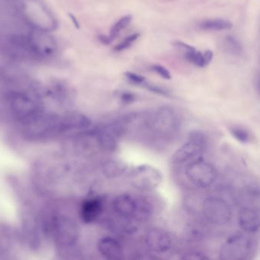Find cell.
<instances>
[{
    "label": "cell",
    "instance_id": "cell-24",
    "mask_svg": "<svg viewBox=\"0 0 260 260\" xmlns=\"http://www.w3.org/2000/svg\"><path fill=\"white\" fill-rule=\"evenodd\" d=\"M141 86L146 88L147 89L149 90V91H151V92H154V93L158 94V95H163V96L171 97V93L168 92V90L162 88V87L148 84L147 82H145V84H142Z\"/></svg>",
    "mask_w": 260,
    "mask_h": 260
},
{
    "label": "cell",
    "instance_id": "cell-12",
    "mask_svg": "<svg viewBox=\"0 0 260 260\" xmlns=\"http://www.w3.org/2000/svg\"><path fill=\"white\" fill-rule=\"evenodd\" d=\"M112 209L118 218L125 221H135L137 197L127 193L117 195L112 201Z\"/></svg>",
    "mask_w": 260,
    "mask_h": 260
},
{
    "label": "cell",
    "instance_id": "cell-10",
    "mask_svg": "<svg viewBox=\"0 0 260 260\" xmlns=\"http://www.w3.org/2000/svg\"><path fill=\"white\" fill-rule=\"evenodd\" d=\"M75 151L80 155L91 157L104 151L98 128L80 131L74 140Z\"/></svg>",
    "mask_w": 260,
    "mask_h": 260
},
{
    "label": "cell",
    "instance_id": "cell-19",
    "mask_svg": "<svg viewBox=\"0 0 260 260\" xmlns=\"http://www.w3.org/2000/svg\"><path fill=\"white\" fill-rule=\"evenodd\" d=\"M131 21H132V15H125V16L122 17L119 21H117L110 31L109 37L111 41H114L117 38V35L121 32V31L125 29L130 25Z\"/></svg>",
    "mask_w": 260,
    "mask_h": 260
},
{
    "label": "cell",
    "instance_id": "cell-4",
    "mask_svg": "<svg viewBox=\"0 0 260 260\" xmlns=\"http://www.w3.org/2000/svg\"><path fill=\"white\" fill-rule=\"evenodd\" d=\"M44 231L60 248L72 249L78 239V231L73 220L61 214H51L44 221Z\"/></svg>",
    "mask_w": 260,
    "mask_h": 260
},
{
    "label": "cell",
    "instance_id": "cell-6",
    "mask_svg": "<svg viewBox=\"0 0 260 260\" xmlns=\"http://www.w3.org/2000/svg\"><path fill=\"white\" fill-rule=\"evenodd\" d=\"M184 172L187 179L198 188L209 187L217 178L215 167L202 158L187 164Z\"/></svg>",
    "mask_w": 260,
    "mask_h": 260
},
{
    "label": "cell",
    "instance_id": "cell-33",
    "mask_svg": "<svg viewBox=\"0 0 260 260\" xmlns=\"http://www.w3.org/2000/svg\"><path fill=\"white\" fill-rule=\"evenodd\" d=\"M69 17L71 18V20H72V22H73L74 25H75V27H76L77 28H79V23H78V20H77V18H75V16H74L72 14H69Z\"/></svg>",
    "mask_w": 260,
    "mask_h": 260
},
{
    "label": "cell",
    "instance_id": "cell-5",
    "mask_svg": "<svg viewBox=\"0 0 260 260\" xmlns=\"http://www.w3.org/2000/svg\"><path fill=\"white\" fill-rule=\"evenodd\" d=\"M206 147V138L201 131L191 133L184 144L173 155V163L177 165H187L202 158Z\"/></svg>",
    "mask_w": 260,
    "mask_h": 260
},
{
    "label": "cell",
    "instance_id": "cell-20",
    "mask_svg": "<svg viewBox=\"0 0 260 260\" xmlns=\"http://www.w3.org/2000/svg\"><path fill=\"white\" fill-rule=\"evenodd\" d=\"M224 47L229 54H234V55H238L242 51L241 44L238 42V40L235 39L232 36L226 37V38L224 39Z\"/></svg>",
    "mask_w": 260,
    "mask_h": 260
},
{
    "label": "cell",
    "instance_id": "cell-22",
    "mask_svg": "<svg viewBox=\"0 0 260 260\" xmlns=\"http://www.w3.org/2000/svg\"><path fill=\"white\" fill-rule=\"evenodd\" d=\"M231 133L236 139L240 142L247 144L250 141V134L247 130L241 127H233L231 128Z\"/></svg>",
    "mask_w": 260,
    "mask_h": 260
},
{
    "label": "cell",
    "instance_id": "cell-30",
    "mask_svg": "<svg viewBox=\"0 0 260 260\" xmlns=\"http://www.w3.org/2000/svg\"><path fill=\"white\" fill-rule=\"evenodd\" d=\"M249 194L253 198H257V200H260V189L257 187L254 186L250 188Z\"/></svg>",
    "mask_w": 260,
    "mask_h": 260
},
{
    "label": "cell",
    "instance_id": "cell-26",
    "mask_svg": "<svg viewBox=\"0 0 260 260\" xmlns=\"http://www.w3.org/2000/svg\"><path fill=\"white\" fill-rule=\"evenodd\" d=\"M173 45L175 46L176 48H178V49L181 50V51L184 53V56L188 54V53L194 52V51H196V49H195L194 47L191 46L190 44L182 42V41H174V42L173 43Z\"/></svg>",
    "mask_w": 260,
    "mask_h": 260
},
{
    "label": "cell",
    "instance_id": "cell-9",
    "mask_svg": "<svg viewBox=\"0 0 260 260\" xmlns=\"http://www.w3.org/2000/svg\"><path fill=\"white\" fill-rule=\"evenodd\" d=\"M202 214L207 221L217 225L228 224L232 216L230 205L222 198L208 197L204 200Z\"/></svg>",
    "mask_w": 260,
    "mask_h": 260
},
{
    "label": "cell",
    "instance_id": "cell-3",
    "mask_svg": "<svg viewBox=\"0 0 260 260\" xmlns=\"http://www.w3.org/2000/svg\"><path fill=\"white\" fill-rule=\"evenodd\" d=\"M143 124L152 136L168 140L177 135L181 127V121L172 108L162 106L148 114Z\"/></svg>",
    "mask_w": 260,
    "mask_h": 260
},
{
    "label": "cell",
    "instance_id": "cell-28",
    "mask_svg": "<svg viewBox=\"0 0 260 260\" xmlns=\"http://www.w3.org/2000/svg\"><path fill=\"white\" fill-rule=\"evenodd\" d=\"M120 98L124 103L130 104L135 101L136 96L131 92H122L120 93Z\"/></svg>",
    "mask_w": 260,
    "mask_h": 260
},
{
    "label": "cell",
    "instance_id": "cell-18",
    "mask_svg": "<svg viewBox=\"0 0 260 260\" xmlns=\"http://www.w3.org/2000/svg\"><path fill=\"white\" fill-rule=\"evenodd\" d=\"M200 28L208 31H223L231 29L232 23L224 19L205 20L200 24Z\"/></svg>",
    "mask_w": 260,
    "mask_h": 260
},
{
    "label": "cell",
    "instance_id": "cell-14",
    "mask_svg": "<svg viewBox=\"0 0 260 260\" xmlns=\"http://www.w3.org/2000/svg\"><path fill=\"white\" fill-rule=\"evenodd\" d=\"M92 122L82 113L72 111L62 116L63 134L69 131H81L88 129Z\"/></svg>",
    "mask_w": 260,
    "mask_h": 260
},
{
    "label": "cell",
    "instance_id": "cell-2",
    "mask_svg": "<svg viewBox=\"0 0 260 260\" xmlns=\"http://www.w3.org/2000/svg\"><path fill=\"white\" fill-rule=\"evenodd\" d=\"M20 124L23 137L31 141L49 139L63 134L62 116L44 108Z\"/></svg>",
    "mask_w": 260,
    "mask_h": 260
},
{
    "label": "cell",
    "instance_id": "cell-25",
    "mask_svg": "<svg viewBox=\"0 0 260 260\" xmlns=\"http://www.w3.org/2000/svg\"><path fill=\"white\" fill-rule=\"evenodd\" d=\"M125 77H127V80L130 81V82L136 84V85L141 86L146 82V79L143 76L138 75V74H135V73L126 72Z\"/></svg>",
    "mask_w": 260,
    "mask_h": 260
},
{
    "label": "cell",
    "instance_id": "cell-31",
    "mask_svg": "<svg viewBox=\"0 0 260 260\" xmlns=\"http://www.w3.org/2000/svg\"><path fill=\"white\" fill-rule=\"evenodd\" d=\"M203 56L205 64H206V66L208 65V64H210V62H211V60H212V58H213V52L210 51V50H208V51H206L204 53Z\"/></svg>",
    "mask_w": 260,
    "mask_h": 260
},
{
    "label": "cell",
    "instance_id": "cell-32",
    "mask_svg": "<svg viewBox=\"0 0 260 260\" xmlns=\"http://www.w3.org/2000/svg\"><path fill=\"white\" fill-rule=\"evenodd\" d=\"M100 41L104 44H110L111 43V39L109 36H106V35H100Z\"/></svg>",
    "mask_w": 260,
    "mask_h": 260
},
{
    "label": "cell",
    "instance_id": "cell-1",
    "mask_svg": "<svg viewBox=\"0 0 260 260\" xmlns=\"http://www.w3.org/2000/svg\"><path fill=\"white\" fill-rule=\"evenodd\" d=\"M11 14L29 29L50 33L58 26L57 18L43 0H15Z\"/></svg>",
    "mask_w": 260,
    "mask_h": 260
},
{
    "label": "cell",
    "instance_id": "cell-21",
    "mask_svg": "<svg viewBox=\"0 0 260 260\" xmlns=\"http://www.w3.org/2000/svg\"><path fill=\"white\" fill-rule=\"evenodd\" d=\"M186 59L198 67H205L206 66L204 60V56L200 51H195L194 52L188 53L185 55Z\"/></svg>",
    "mask_w": 260,
    "mask_h": 260
},
{
    "label": "cell",
    "instance_id": "cell-8",
    "mask_svg": "<svg viewBox=\"0 0 260 260\" xmlns=\"http://www.w3.org/2000/svg\"><path fill=\"white\" fill-rule=\"evenodd\" d=\"M130 182L140 191H152L162 182V174L158 169L142 164L130 173Z\"/></svg>",
    "mask_w": 260,
    "mask_h": 260
},
{
    "label": "cell",
    "instance_id": "cell-27",
    "mask_svg": "<svg viewBox=\"0 0 260 260\" xmlns=\"http://www.w3.org/2000/svg\"><path fill=\"white\" fill-rule=\"evenodd\" d=\"M153 71H155V73L158 74L160 77H162L164 80L169 81L171 79V74L169 72L168 69H166L165 67H163L161 65H155L152 67Z\"/></svg>",
    "mask_w": 260,
    "mask_h": 260
},
{
    "label": "cell",
    "instance_id": "cell-17",
    "mask_svg": "<svg viewBox=\"0 0 260 260\" xmlns=\"http://www.w3.org/2000/svg\"><path fill=\"white\" fill-rule=\"evenodd\" d=\"M128 170V165L121 160L110 159L102 165V172L108 178H119Z\"/></svg>",
    "mask_w": 260,
    "mask_h": 260
},
{
    "label": "cell",
    "instance_id": "cell-15",
    "mask_svg": "<svg viewBox=\"0 0 260 260\" xmlns=\"http://www.w3.org/2000/svg\"><path fill=\"white\" fill-rule=\"evenodd\" d=\"M98 252L107 260H118L124 258V251L119 241L113 237H105L98 243Z\"/></svg>",
    "mask_w": 260,
    "mask_h": 260
},
{
    "label": "cell",
    "instance_id": "cell-13",
    "mask_svg": "<svg viewBox=\"0 0 260 260\" xmlns=\"http://www.w3.org/2000/svg\"><path fill=\"white\" fill-rule=\"evenodd\" d=\"M104 199L100 195L89 197L81 203L80 218L85 224L98 221L104 211Z\"/></svg>",
    "mask_w": 260,
    "mask_h": 260
},
{
    "label": "cell",
    "instance_id": "cell-16",
    "mask_svg": "<svg viewBox=\"0 0 260 260\" xmlns=\"http://www.w3.org/2000/svg\"><path fill=\"white\" fill-rule=\"evenodd\" d=\"M238 220L240 227L245 232L255 233L260 229V217L254 210L242 208L240 211Z\"/></svg>",
    "mask_w": 260,
    "mask_h": 260
},
{
    "label": "cell",
    "instance_id": "cell-11",
    "mask_svg": "<svg viewBox=\"0 0 260 260\" xmlns=\"http://www.w3.org/2000/svg\"><path fill=\"white\" fill-rule=\"evenodd\" d=\"M145 243L148 250L155 254H164L171 250L172 239L165 230L152 228L145 234Z\"/></svg>",
    "mask_w": 260,
    "mask_h": 260
},
{
    "label": "cell",
    "instance_id": "cell-7",
    "mask_svg": "<svg viewBox=\"0 0 260 260\" xmlns=\"http://www.w3.org/2000/svg\"><path fill=\"white\" fill-rule=\"evenodd\" d=\"M253 251V241L242 234H236L223 244L220 259L224 260H242L249 257Z\"/></svg>",
    "mask_w": 260,
    "mask_h": 260
},
{
    "label": "cell",
    "instance_id": "cell-29",
    "mask_svg": "<svg viewBox=\"0 0 260 260\" xmlns=\"http://www.w3.org/2000/svg\"><path fill=\"white\" fill-rule=\"evenodd\" d=\"M186 260H205V259H208V257L204 255V254H201V253L198 252H191L188 253V254L184 255V257H183Z\"/></svg>",
    "mask_w": 260,
    "mask_h": 260
},
{
    "label": "cell",
    "instance_id": "cell-34",
    "mask_svg": "<svg viewBox=\"0 0 260 260\" xmlns=\"http://www.w3.org/2000/svg\"><path fill=\"white\" fill-rule=\"evenodd\" d=\"M258 89H259V92H260V81H259V83H258Z\"/></svg>",
    "mask_w": 260,
    "mask_h": 260
},
{
    "label": "cell",
    "instance_id": "cell-23",
    "mask_svg": "<svg viewBox=\"0 0 260 260\" xmlns=\"http://www.w3.org/2000/svg\"><path fill=\"white\" fill-rule=\"evenodd\" d=\"M139 37L140 34H138V33H134L132 35H129L125 39L123 40L120 44L116 45L114 50H115L116 51H122L127 49V48L131 46L132 43L135 42Z\"/></svg>",
    "mask_w": 260,
    "mask_h": 260
}]
</instances>
